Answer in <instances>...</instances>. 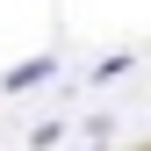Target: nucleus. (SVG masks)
Listing matches in <instances>:
<instances>
[{"instance_id":"obj_1","label":"nucleus","mask_w":151,"mask_h":151,"mask_svg":"<svg viewBox=\"0 0 151 151\" xmlns=\"http://www.w3.org/2000/svg\"><path fill=\"white\" fill-rule=\"evenodd\" d=\"M43 72H50V58H29L22 72H7V93H14V86H29V79H43Z\"/></svg>"}]
</instances>
